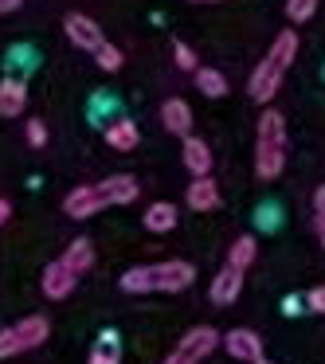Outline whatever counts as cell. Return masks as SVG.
Here are the masks:
<instances>
[{
	"mask_svg": "<svg viewBox=\"0 0 325 364\" xmlns=\"http://www.w3.org/2000/svg\"><path fill=\"white\" fill-rule=\"evenodd\" d=\"M294 55H298V32L282 28V32L275 36V43H270V51L262 55V63L255 67L251 79H247V95H251V102H262V106H267L270 98L278 95V87H282V75L290 71Z\"/></svg>",
	"mask_w": 325,
	"mask_h": 364,
	"instance_id": "6da1fadb",
	"label": "cell"
},
{
	"mask_svg": "<svg viewBox=\"0 0 325 364\" xmlns=\"http://www.w3.org/2000/svg\"><path fill=\"white\" fill-rule=\"evenodd\" d=\"M196 267L184 259H165V262H145V267H129L122 274V290L126 294H181L192 286Z\"/></svg>",
	"mask_w": 325,
	"mask_h": 364,
	"instance_id": "7a4b0ae2",
	"label": "cell"
},
{
	"mask_svg": "<svg viewBox=\"0 0 325 364\" xmlns=\"http://www.w3.org/2000/svg\"><path fill=\"white\" fill-rule=\"evenodd\" d=\"M286 168V118L278 110H262L255 126V173L259 181H275Z\"/></svg>",
	"mask_w": 325,
	"mask_h": 364,
	"instance_id": "3957f363",
	"label": "cell"
},
{
	"mask_svg": "<svg viewBox=\"0 0 325 364\" xmlns=\"http://www.w3.org/2000/svg\"><path fill=\"white\" fill-rule=\"evenodd\" d=\"M48 333H51V325L43 314H32V317H24V321L9 325V329H0V360L40 348L43 341H48Z\"/></svg>",
	"mask_w": 325,
	"mask_h": 364,
	"instance_id": "277c9868",
	"label": "cell"
},
{
	"mask_svg": "<svg viewBox=\"0 0 325 364\" xmlns=\"http://www.w3.org/2000/svg\"><path fill=\"white\" fill-rule=\"evenodd\" d=\"M215 348H220V333H215L212 325H196V329L184 333L181 345H176L161 364H200L204 356H212Z\"/></svg>",
	"mask_w": 325,
	"mask_h": 364,
	"instance_id": "5b68a950",
	"label": "cell"
},
{
	"mask_svg": "<svg viewBox=\"0 0 325 364\" xmlns=\"http://www.w3.org/2000/svg\"><path fill=\"white\" fill-rule=\"evenodd\" d=\"M106 208L102 192H98V184H79V188H71L63 196V212L71 215V220H90V215H98Z\"/></svg>",
	"mask_w": 325,
	"mask_h": 364,
	"instance_id": "8992f818",
	"label": "cell"
},
{
	"mask_svg": "<svg viewBox=\"0 0 325 364\" xmlns=\"http://www.w3.org/2000/svg\"><path fill=\"white\" fill-rule=\"evenodd\" d=\"M63 32H67V40H71L75 48H82V51H95L98 43H102V28H98L90 16H82V12H71V16L63 20Z\"/></svg>",
	"mask_w": 325,
	"mask_h": 364,
	"instance_id": "52a82bcc",
	"label": "cell"
},
{
	"mask_svg": "<svg viewBox=\"0 0 325 364\" xmlns=\"http://www.w3.org/2000/svg\"><path fill=\"white\" fill-rule=\"evenodd\" d=\"M75 282H79V274H75L63 259L48 262V270H43V294H48L51 301H63L67 294L75 290Z\"/></svg>",
	"mask_w": 325,
	"mask_h": 364,
	"instance_id": "ba28073f",
	"label": "cell"
},
{
	"mask_svg": "<svg viewBox=\"0 0 325 364\" xmlns=\"http://www.w3.org/2000/svg\"><path fill=\"white\" fill-rule=\"evenodd\" d=\"M98 192H102L106 208H126L142 196V184H137L134 176H106V181L98 184Z\"/></svg>",
	"mask_w": 325,
	"mask_h": 364,
	"instance_id": "9c48e42d",
	"label": "cell"
},
{
	"mask_svg": "<svg viewBox=\"0 0 325 364\" xmlns=\"http://www.w3.org/2000/svg\"><path fill=\"white\" fill-rule=\"evenodd\" d=\"M28 106V82L20 75H9L0 82V118H20Z\"/></svg>",
	"mask_w": 325,
	"mask_h": 364,
	"instance_id": "30bf717a",
	"label": "cell"
},
{
	"mask_svg": "<svg viewBox=\"0 0 325 364\" xmlns=\"http://www.w3.org/2000/svg\"><path fill=\"white\" fill-rule=\"evenodd\" d=\"M223 348H228L235 360H259L262 356V337L255 329H231L228 337H223Z\"/></svg>",
	"mask_w": 325,
	"mask_h": 364,
	"instance_id": "8fae6325",
	"label": "cell"
},
{
	"mask_svg": "<svg viewBox=\"0 0 325 364\" xmlns=\"http://www.w3.org/2000/svg\"><path fill=\"white\" fill-rule=\"evenodd\" d=\"M243 294V270L235 267H223L220 274L212 278V290H208V298L215 301V306H231V301Z\"/></svg>",
	"mask_w": 325,
	"mask_h": 364,
	"instance_id": "7c38bea8",
	"label": "cell"
},
{
	"mask_svg": "<svg viewBox=\"0 0 325 364\" xmlns=\"http://www.w3.org/2000/svg\"><path fill=\"white\" fill-rule=\"evenodd\" d=\"M161 122H165L169 134L188 137L192 134V106L184 102V98H165V106H161Z\"/></svg>",
	"mask_w": 325,
	"mask_h": 364,
	"instance_id": "4fadbf2b",
	"label": "cell"
},
{
	"mask_svg": "<svg viewBox=\"0 0 325 364\" xmlns=\"http://www.w3.org/2000/svg\"><path fill=\"white\" fill-rule=\"evenodd\" d=\"M184 200H188L192 212H212V208H220V184H215L212 176H192Z\"/></svg>",
	"mask_w": 325,
	"mask_h": 364,
	"instance_id": "5bb4252c",
	"label": "cell"
},
{
	"mask_svg": "<svg viewBox=\"0 0 325 364\" xmlns=\"http://www.w3.org/2000/svg\"><path fill=\"white\" fill-rule=\"evenodd\" d=\"M181 161L184 168H188L192 176H208L212 173V149H208V141H200V137H184V149H181Z\"/></svg>",
	"mask_w": 325,
	"mask_h": 364,
	"instance_id": "9a60e30c",
	"label": "cell"
},
{
	"mask_svg": "<svg viewBox=\"0 0 325 364\" xmlns=\"http://www.w3.org/2000/svg\"><path fill=\"white\" fill-rule=\"evenodd\" d=\"M137 141H142V134H137V126L129 118H114L110 126H106V145H110V149L129 153Z\"/></svg>",
	"mask_w": 325,
	"mask_h": 364,
	"instance_id": "2e32d148",
	"label": "cell"
},
{
	"mask_svg": "<svg viewBox=\"0 0 325 364\" xmlns=\"http://www.w3.org/2000/svg\"><path fill=\"white\" fill-rule=\"evenodd\" d=\"M142 223H145V231H153V235H165V231L176 228V208L165 204V200H161V204H149Z\"/></svg>",
	"mask_w": 325,
	"mask_h": 364,
	"instance_id": "e0dca14e",
	"label": "cell"
},
{
	"mask_svg": "<svg viewBox=\"0 0 325 364\" xmlns=\"http://www.w3.org/2000/svg\"><path fill=\"white\" fill-rule=\"evenodd\" d=\"M63 262L75 270V274H87V270L95 267V243H90V239H75V243L63 251Z\"/></svg>",
	"mask_w": 325,
	"mask_h": 364,
	"instance_id": "ac0fdd59",
	"label": "cell"
},
{
	"mask_svg": "<svg viewBox=\"0 0 325 364\" xmlns=\"http://www.w3.org/2000/svg\"><path fill=\"white\" fill-rule=\"evenodd\" d=\"M118 353H122L118 333H114V329H102V333H98V341H95V353H90L87 364H118V360H122Z\"/></svg>",
	"mask_w": 325,
	"mask_h": 364,
	"instance_id": "d6986e66",
	"label": "cell"
},
{
	"mask_svg": "<svg viewBox=\"0 0 325 364\" xmlns=\"http://www.w3.org/2000/svg\"><path fill=\"white\" fill-rule=\"evenodd\" d=\"M196 90L208 98H223L228 95V79H223L215 67H196Z\"/></svg>",
	"mask_w": 325,
	"mask_h": 364,
	"instance_id": "ffe728a7",
	"label": "cell"
},
{
	"mask_svg": "<svg viewBox=\"0 0 325 364\" xmlns=\"http://www.w3.org/2000/svg\"><path fill=\"white\" fill-rule=\"evenodd\" d=\"M255 255H259V243H255L251 235H239L235 243H231V251H228V267L247 270V267L255 262Z\"/></svg>",
	"mask_w": 325,
	"mask_h": 364,
	"instance_id": "44dd1931",
	"label": "cell"
},
{
	"mask_svg": "<svg viewBox=\"0 0 325 364\" xmlns=\"http://www.w3.org/2000/svg\"><path fill=\"white\" fill-rule=\"evenodd\" d=\"M95 63L102 67V71H118V67H122V51L114 48V43L102 40V43L95 48Z\"/></svg>",
	"mask_w": 325,
	"mask_h": 364,
	"instance_id": "7402d4cb",
	"label": "cell"
},
{
	"mask_svg": "<svg viewBox=\"0 0 325 364\" xmlns=\"http://www.w3.org/2000/svg\"><path fill=\"white\" fill-rule=\"evenodd\" d=\"M314 12H317V0H286V16H290L294 24L314 20Z\"/></svg>",
	"mask_w": 325,
	"mask_h": 364,
	"instance_id": "603a6c76",
	"label": "cell"
},
{
	"mask_svg": "<svg viewBox=\"0 0 325 364\" xmlns=\"http://www.w3.org/2000/svg\"><path fill=\"white\" fill-rule=\"evenodd\" d=\"M314 228H317V239L325 247V184L314 192Z\"/></svg>",
	"mask_w": 325,
	"mask_h": 364,
	"instance_id": "cb8c5ba5",
	"label": "cell"
},
{
	"mask_svg": "<svg viewBox=\"0 0 325 364\" xmlns=\"http://www.w3.org/2000/svg\"><path fill=\"white\" fill-rule=\"evenodd\" d=\"M173 55H176V67H181V71H196V51H192L188 48V43H181V40H176L173 43Z\"/></svg>",
	"mask_w": 325,
	"mask_h": 364,
	"instance_id": "d4e9b609",
	"label": "cell"
},
{
	"mask_svg": "<svg viewBox=\"0 0 325 364\" xmlns=\"http://www.w3.org/2000/svg\"><path fill=\"white\" fill-rule=\"evenodd\" d=\"M28 141H32L36 149H40V145H48V126H43L40 118H32V122H28Z\"/></svg>",
	"mask_w": 325,
	"mask_h": 364,
	"instance_id": "484cf974",
	"label": "cell"
},
{
	"mask_svg": "<svg viewBox=\"0 0 325 364\" xmlns=\"http://www.w3.org/2000/svg\"><path fill=\"white\" fill-rule=\"evenodd\" d=\"M306 306L314 309V314H325V286H314V290L306 294Z\"/></svg>",
	"mask_w": 325,
	"mask_h": 364,
	"instance_id": "4316f807",
	"label": "cell"
},
{
	"mask_svg": "<svg viewBox=\"0 0 325 364\" xmlns=\"http://www.w3.org/2000/svg\"><path fill=\"white\" fill-rule=\"evenodd\" d=\"M302 306H306V298H286V301H282V309H286L290 317H294V314H302Z\"/></svg>",
	"mask_w": 325,
	"mask_h": 364,
	"instance_id": "83f0119b",
	"label": "cell"
},
{
	"mask_svg": "<svg viewBox=\"0 0 325 364\" xmlns=\"http://www.w3.org/2000/svg\"><path fill=\"white\" fill-rule=\"evenodd\" d=\"M9 215H12V204H9V200H0V228L9 223Z\"/></svg>",
	"mask_w": 325,
	"mask_h": 364,
	"instance_id": "f1b7e54d",
	"label": "cell"
},
{
	"mask_svg": "<svg viewBox=\"0 0 325 364\" xmlns=\"http://www.w3.org/2000/svg\"><path fill=\"white\" fill-rule=\"evenodd\" d=\"M262 228H275V208H262Z\"/></svg>",
	"mask_w": 325,
	"mask_h": 364,
	"instance_id": "f546056e",
	"label": "cell"
},
{
	"mask_svg": "<svg viewBox=\"0 0 325 364\" xmlns=\"http://www.w3.org/2000/svg\"><path fill=\"white\" fill-rule=\"evenodd\" d=\"M20 4H24V0H0V12H16Z\"/></svg>",
	"mask_w": 325,
	"mask_h": 364,
	"instance_id": "4dcf8cb0",
	"label": "cell"
},
{
	"mask_svg": "<svg viewBox=\"0 0 325 364\" xmlns=\"http://www.w3.org/2000/svg\"><path fill=\"white\" fill-rule=\"evenodd\" d=\"M196 4H215V0H196Z\"/></svg>",
	"mask_w": 325,
	"mask_h": 364,
	"instance_id": "1f68e13d",
	"label": "cell"
},
{
	"mask_svg": "<svg viewBox=\"0 0 325 364\" xmlns=\"http://www.w3.org/2000/svg\"><path fill=\"white\" fill-rule=\"evenodd\" d=\"M255 364H270V360H262V356H259V360H255Z\"/></svg>",
	"mask_w": 325,
	"mask_h": 364,
	"instance_id": "d6a6232c",
	"label": "cell"
}]
</instances>
